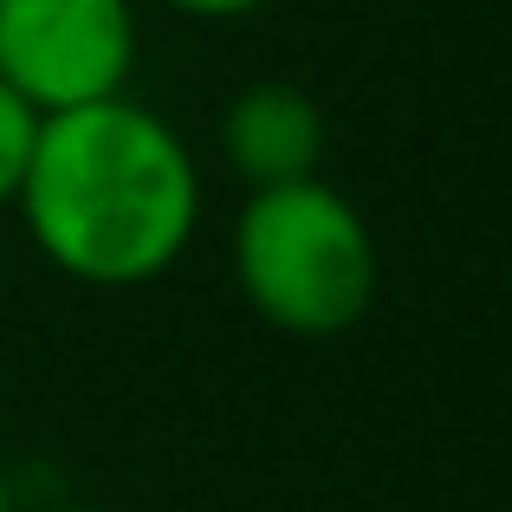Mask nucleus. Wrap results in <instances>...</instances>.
Returning a JSON list of instances; mask_svg holds the SVG:
<instances>
[{"label":"nucleus","instance_id":"nucleus-8","mask_svg":"<svg viewBox=\"0 0 512 512\" xmlns=\"http://www.w3.org/2000/svg\"><path fill=\"white\" fill-rule=\"evenodd\" d=\"M52 512H98V506H52Z\"/></svg>","mask_w":512,"mask_h":512},{"label":"nucleus","instance_id":"nucleus-2","mask_svg":"<svg viewBox=\"0 0 512 512\" xmlns=\"http://www.w3.org/2000/svg\"><path fill=\"white\" fill-rule=\"evenodd\" d=\"M234 279L292 338H338L376 299V234L325 175L253 188L234 221Z\"/></svg>","mask_w":512,"mask_h":512},{"label":"nucleus","instance_id":"nucleus-1","mask_svg":"<svg viewBox=\"0 0 512 512\" xmlns=\"http://www.w3.org/2000/svg\"><path fill=\"white\" fill-rule=\"evenodd\" d=\"M33 247L78 286H150L201 221V169L169 117L137 98L39 117L33 163L13 195Z\"/></svg>","mask_w":512,"mask_h":512},{"label":"nucleus","instance_id":"nucleus-6","mask_svg":"<svg viewBox=\"0 0 512 512\" xmlns=\"http://www.w3.org/2000/svg\"><path fill=\"white\" fill-rule=\"evenodd\" d=\"M163 7L188 13V20H247V13L273 7V0H163Z\"/></svg>","mask_w":512,"mask_h":512},{"label":"nucleus","instance_id":"nucleus-4","mask_svg":"<svg viewBox=\"0 0 512 512\" xmlns=\"http://www.w3.org/2000/svg\"><path fill=\"white\" fill-rule=\"evenodd\" d=\"M221 156L253 188L305 182L325 163V111L299 85H247L221 111Z\"/></svg>","mask_w":512,"mask_h":512},{"label":"nucleus","instance_id":"nucleus-3","mask_svg":"<svg viewBox=\"0 0 512 512\" xmlns=\"http://www.w3.org/2000/svg\"><path fill=\"white\" fill-rule=\"evenodd\" d=\"M137 65L130 0H0V85L39 117L124 98Z\"/></svg>","mask_w":512,"mask_h":512},{"label":"nucleus","instance_id":"nucleus-7","mask_svg":"<svg viewBox=\"0 0 512 512\" xmlns=\"http://www.w3.org/2000/svg\"><path fill=\"white\" fill-rule=\"evenodd\" d=\"M0 512H20V500H13V474H7V461H0Z\"/></svg>","mask_w":512,"mask_h":512},{"label":"nucleus","instance_id":"nucleus-5","mask_svg":"<svg viewBox=\"0 0 512 512\" xmlns=\"http://www.w3.org/2000/svg\"><path fill=\"white\" fill-rule=\"evenodd\" d=\"M33 137H39V111L20 98V91L0 85V208L20 195L26 163H33Z\"/></svg>","mask_w":512,"mask_h":512}]
</instances>
